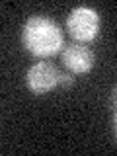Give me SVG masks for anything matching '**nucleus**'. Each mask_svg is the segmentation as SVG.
I'll use <instances>...</instances> for the list:
<instances>
[{"instance_id":"f03ea898","label":"nucleus","mask_w":117,"mask_h":156,"mask_svg":"<svg viewBox=\"0 0 117 156\" xmlns=\"http://www.w3.org/2000/svg\"><path fill=\"white\" fill-rule=\"evenodd\" d=\"M65 27L68 35L72 37V41L90 43L100 35V27H101L100 14L90 6H76L66 16Z\"/></svg>"},{"instance_id":"f257e3e1","label":"nucleus","mask_w":117,"mask_h":156,"mask_svg":"<svg viewBox=\"0 0 117 156\" xmlns=\"http://www.w3.org/2000/svg\"><path fill=\"white\" fill-rule=\"evenodd\" d=\"M22 45L29 55L47 58L61 53L65 45L61 26L45 14H33L22 26Z\"/></svg>"},{"instance_id":"20e7f679","label":"nucleus","mask_w":117,"mask_h":156,"mask_svg":"<svg viewBox=\"0 0 117 156\" xmlns=\"http://www.w3.org/2000/svg\"><path fill=\"white\" fill-rule=\"evenodd\" d=\"M61 61L72 74H88L96 66V53L88 43L70 41L62 45Z\"/></svg>"},{"instance_id":"39448f33","label":"nucleus","mask_w":117,"mask_h":156,"mask_svg":"<svg viewBox=\"0 0 117 156\" xmlns=\"http://www.w3.org/2000/svg\"><path fill=\"white\" fill-rule=\"evenodd\" d=\"M72 84H74V78L70 74H61L58 76V86L61 88H70Z\"/></svg>"},{"instance_id":"7ed1b4c3","label":"nucleus","mask_w":117,"mask_h":156,"mask_svg":"<svg viewBox=\"0 0 117 156\" xmlns=\"http://www.w3.org/2000/svg\"><path fill=\"white\" fill-rule=\"evenodd\" d=\"M58 68L53 62L39 61L35 65H31L26 72V88L35 96L51 94L53 90L58 88Z\"/></svg>"}]
</instances>
